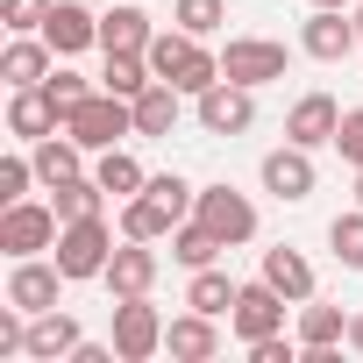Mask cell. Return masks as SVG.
Returning <instances> with one entry per match:
<instances>
[{
    "label": "cell",
    "mask_w": 363,
    "mask_h": 363,
    "mask_svg": "<svg viewBox=\"0 0 363 363\" xmlns=\"http://www.w3.org/2000/svg\"><path fill=\"white\" fill-rule=\"evenodd\" d=\"M150 72L157 79H171L178 93H186V100H200L214 79H221V50H207V36H186V29H157L150 36Z\"/></svg>",
    "instance_id": "1"
},
{
    "label": "cell",
    "mask_w": 363,
    "mask_h": 363,
    "mask_svg": "<svg viewBox=\"0 0 363 363\" xmlns=\"http://www.w3.org/2000/svg\"><path fill=\"white\" fill-rule=\"evenodd\" d=\"M65 135H72V143H86V150L100 157V150H114L121 135H135V100H121V93H107V86H100V93H86V100L65 114Z\"/></svg>",
    "instance_id": "2"
},
{
    "label": "cell",
    "mask_w": 363,
    "mask_h": 363,
    "mask_svg": "<svg viewBox=\"0 0 363 363\" xmlns=\"http://www.w3.org/2000/svg\"><path fill=\"white\" fill-rule=\"evenodd\" d=\"M57 207L43 200H15V207H0V250L8 257H50L57 250Z\"/></svg>",
    "instance_id": "3"
},
{
    "label": "cell",
    "mask_w": 363,
    "mask_h": 363,
    "mask_svg": "<svg viewBox=\"0 0 363 363\" xmlns=\"http://www.w3.org/2000/svg\"><path fill=\"white\" fill-rule=\"evenodd\" d=\"M50 257L65 264V278H72V285H79V278H100V271H107V257H114V228H107L100 214H93V221H65Z\"/></svg>",
    "instance_id": "4"
},
{
    "label": "cell",
    "mask_w": 363,
    "mask_h": 363,
    "mask_svg": "<svg viewBox=\"0 0 363 363\" xmlns=\"http://www.w3.org/2000/svg\"><path fill=\"white\" fill-rule=\"evenodd\" d=\"M285 43H271V36H228L221 43V79H235V86H271V79H285Z\"/></svg>",
    "instance_id": "5"
},
{
    "label": "cell",
    "mask_w": 363,
    "mask_h": 363,
    "mask_svg": "<svg viewBox=\"0 0 363 363\" xmlns=\"http://www.w3.org/2000/svg\"><path fill=\"white\" fill-rule=\"evenodd\" d=\"M200 128L207 135H250L257 128V86H235V79H214L200 100H193Z\"/></svg>",
    "instance_id": "6"
},
{
    "label": "cell",
    "mask_w": 363,
    "mask_h": 363,
    "mask_svg": "<svg viewBox=\"0 0 363 363\" xmlns=\"http://www.w3.org/2000/svg\"><path fill=\"white\" fill-rule=\"evenodd\" d=\"M164 313L150 306V292H135V299H114V349H121V363H150L157 349H164Z\"/></svg>",
    "instance_id": "7"
},
{
    "label": "cell",
    "mask_w": 363,
    "mask_h": 363,
    "mask_svg": "<svg viewBox=\"0 0 363 363\" xmlns=\"http://www.w3.org/2000/svg\"><path fill=\"white\" fill-rule=\"evenodd\" d=\"M285 292L278 285H264V278H250L242 292H235V313H228V328H235V342L250 349V342H264V335H285Z\"/></svg>",
    "instance_id": "8"
},
{
    "label": "cell",
    "mask_w": 363,
    "mask_h": 363,
    "mask_svg": "<svg viewBox=\"0 0 363 363\" xmlns=\"http://www.w3.org/2000/svg\"><path fill=\"white\" fill-rule=\"evenodd\" d=\"M264 193L271 200H285V207H299V200H313V186H320V171H313V150H299V143H278V150H264Z\"/></svg>",
    "instance_id": "9"
},
{
    "label": "cell",
    "mask_w": 363,
    "mask_h": 363,
    "mask_svg": "<svg viewBox=\"0 0 363 363\" xmlns=\"http://www.w3.org/2000/svg\"><path fill=\"white\" fill-rule=\"evenodd\" d=\"M228 250H242V242H257V207H250V193H235V186H200V207H193Z\"/></svg>",
    "instance_id": "10"
},
{
    "label": "cell",
    "mask_w": 363,
    "mask_h": 363,
    "mask_svg": "<svg viewBox=\"0 0 363 363\" xmlns=\"http://www.w3.org/2000/svg\"><path fill=\"white\" fill-rule=\"evenodd\" d=\"M356 43H363V36H356V15H349V8H313V15L299 22V50H306L313 65H342Z\"/></svg>",
    "instance_id": "11"
},
{
    "label": "cell",
    "mask_w": 363,
    "mask_h": 363,
    "mask_svg": "<svg viewBox=\"0 0 363 363\" xmlns=\"http://www.w3.org/2000/svg\"><path fill=\"white\" fill-rule=\"evenodd\" d=\"M65 285H72V278H65L57 257H15V271H8V299H15L22 313H50Z\"/></svg>",
    "instance_id": "12"
},
{
    "label": "cell",
    "mask_w": 363,
    "mask_h": 363,
    "mask_svg": "<svg viewBox=\"0 0 363 363\" xmlns=\"http://www.w3.org/2000/svg\"><path fill=\"white\" fill-rule=\"evenodd\" d=\"M57 57H79V50H93L100 43V15H93V0H50V15H43V29H36Z\"/></svg>",
    "instance_id": "13"
},
{
    "label": "cell",
    "mask_w": 363,
    "mask_h": 363,
    "mask_svg": "<svg viewBox=\"0 0 363 363\" xmlns=\"http://www.w3.org/2000/svg\"><path fill=\"white\" fill-rule=\"evenodd\" d=\"M157 271H164V257H157L150 242L121 235V242H114V257H107V271H100V285H107L114 299H135V292H150V285H157Z\"/></svg>",
    "instance_id": "14"
},
{
    "label": "cell",
    "mask_w": 363,
    "mask_h": 363,
    "mask_svg": "<svg viewBox=\"0 0 363 363\" xmlns=\"http://www.w3.org/2000/svg\"><path fill=\"white\" fill-rule=\"evenodd\" d=\"M57 128H65V114H57V100L43 86H8V135L15 143H43Z\"/></svg>",
    "instance_id": "15"
},
{
    "label": "cell",
    "mask_w": 363,
    "mask_h": 363,
    "mask_svg": "<svg viewBox=\"0 0 363 363\" xmlns=\"http://www.w3.org/2000/svg\"><path fill=\"white\" fill-rule=\"evenodd\" d=\"M335 128H342L335 93H299V100H292V114H285V143H299V150H328V143H335Z\"/></svg>",
    "instance_id": "16"
},
{
    "label": "cell",
    "mask_w": 363,
    "mask_h": 363,
    "mask_svg": "<svg viewBox=\"0 0 363 363\" xmlns=\"http://www.w3.org/2000/svg\"><path fill=\"white\" fill-rule=\"evenodd\" d=\"M86 342L79 313L50 306V313H29V363H72V349Z\"/></svg>",
    "instance_id": "17"
},
{
    "label": "cell",
    "mask_w": 363,
    "mask_h": 363,
    "mask_svg": "<svg viewBox=\"0 0 363 363\" xmlns=\"http://www.w3.org/2000/svg\"><path fill=\"white\" fill-rule=\"evenodd\" d=\"M164 349H171L178 363H214V356H221V320L200 313V306H186V313L164 328Z\"/></svg>",
    "instance_id": "18"
},
{
    "label": "cell",
    "mask_w": 363,
    "mask_h": 363,
    "mask_svg": "<svg viewBox=\"0 0 363 363\" xmlns=\"http://www.w3.org/2000/svg\"><path fill=\"white\" fill-rule=\"evenodd\" d=\"M150 36H157L150 8H128V0L100 8V50H150Z\"/></svg>",
    "instance_id": "19"
},
{
    "label": "cell",
    "mask_w": 363,
    "mask_h": 363,
    "mask_svg": "<svg viewBox=\"0 0 363 363\" xmlns=\"http://www.w3.org/2000/svg\"><path fill=\"white\" fill-rule=\"evenodd\" d=\"M50 72H57V50L43 36H15L8 50H0V79H8V86H43Z\"/></svg>",
    "instance_id": "20"
},
{
    "label": "cell",
    "mask_w": 363,
    "mask_h": 363,
    "mask_svg": "<svg viewBox=\"0 0 363 363\" xmlns=\"http://www.w3.org/2000/svg\"><path fill=\"white\" fill-rule=\"evenodd\" d=\"M178 107H186V93H178L171 79H150V86L135 93V135H150V143L171 135V128H178Z\"/></svg>",
    "instance_id": "21"
},
{
    "label": "cell",
    "mask_w": 363,
    "mask_h": 363,
    "mask_svg": "<svg viewBox=\"0 0 363 363\" xmlns=\"http://www.w3.org/2000/svg\"><path fill=\"white\" fill-rule=\"evenodd\" d=\"M257 278H264V285H278V292H285L292 306H306V299H313V264H306V257H299L292 242L264 250V271H257Z\"/></svg>",
    "instance_id": "22"
},
{
    "label": "cell",
    "mask_w": 363,
    "mask_h": 363,
    "mask_svg": "<svg viewBox=\"0 0 363 363\" xmlns=\"http://www.w3.org/2000/svg\"><path fill=\"white\" fill-rule=\"evenodd\" d=\"M29 157H36V178H43V186H65V178H79V171H86V157H93V150H86V143H72V135L57 128V135L29 143Z\"/></svg>",
    "instance_id": "23"
},
{
    "label": "cell",
    "mask_w": 363,
    "mask_h": 363,
    "mask_svg": "<svg viewBox=\"0 0 363 363\" xmlns=\"http://www.w3.org/2000/svg\"><path fill=\"white\" fill-rule=\"evenodd\" d=\"M171 228H178V214H171L157 193L121 200V235H135V242H171Z\"/></svg>",
    "instance_id": "24"
},
{
    "label": "cell",
    "mask_w": 363,
    "mask_h": 363,
    "mask_svg": "<svg viewBox=\"0 0 363 363\" xmlns=\"http://www.w3.org/2000/svg\"><path fill=\"white\" fill-rule=\"evenodd\" d=\"M93 178H100V186H107V200H135V193L150 186V171H143V164H135V157H128L121 143L93 157Z\"/></svg>",
    "instance_id": "25"
},
{
    "label": "cell",
    "mask_w": 363,
    "mask_h": 363,
    "mask_svg": "<svg viewBox=\"0 0 363 363\" xmlns=\"http://www.w3.org/2000/svg\"><path fill=\"white\" fill-rule=\"evenodd\" d=\"M221 250H228V242H221V235H214V228H207L200 214L171 228V257L186 264V271H207V264H221Z\"/></svg>",
    "instance_id": "26"
},
{
    "label": "cell",
    "mask_w": 363,
    "mask_h": 363,
    "mask_svg": "<svg viewBox=\"0 0 363 363\" xmlns=\"http://www.w3.org/2000/svg\"><path fill=\"white\" fill-rule=\"evenodd\" d=\"M50 207H57V221H93L107 207V186L93 171H79V178H65V186H50Z\"/></svg>",
    "instance_id": "27"
},
{
    "label": "cell",
    "mask_w": 363,
    "mask_h": 363,
    "mask_svg": "<svg viewBox=\"0 0 363 363\" xmlns=\"http://www.w3.org/2000/svg\"><path fill=\"white\" fill-rule=\"evenodd\" d=\"M235 278L221 271V264H207V271H193V285H186V306H200V313H214V320H228L235 313Z\"/></svg>",
    "instance_id": "28"
},
{
    "label": "cell",
    "mask_w": 363,
    "mask_h": 363,
    "mask_svg": "<svg viewBox=\"0 0 363 363\" xmlns=\"http://www.w3.org/2000/svg\"><path fill=\"white\" fill-rule=\"evenodd\" d=\"M342 342H349V313L306 299V306H299V349H342Z\"/></svg>",
    "instance_id": "29"
},
{
    "label": "cell",
    "mask_w": 363,
    "mask_h": 363,
    "mask_svg": "<svg viewBox=\"0 0 363 363\" xmlns=\"http://www.w3.org/2000/svg\"><path fill=\"white\" fill-rule=\"evenodd\" d=\"M150 79H157V72H150V50H107V72H100V86H107V93L135 100Z\"/></svg>",
    "instance_id": "30"
},
{
    "label": "cell",
    "mask_w": 363,
    "mask_h": 363,
    "mask_svg": "<svg viewBox=\"0 0 363 363\" xmlns=\"http://www.w3.org/2000/svg\"><path fill=\"white\" fill-rule=\"evenodd\" d=\"M328 250H335L342 271H363V207H349V214L328 221Z\"/></svg>",
    "instance_id": "31"
},
{
    "label": "cell",
    "mask_w": 363,
    "mask_h": 363,
    "mask_svg": "<svg viewBox=\"0 0 363 363\" xmlns=\"http://www.w3.org/2000/svg\"><path fill=\"white\" fill-rule=\"evenodd\" d=\"M29 186H43V178H36V157H29V143H22V150H8V157H0V207L29 200Z\"/></svg>",
    "instance_id": "32"
},
{
    "label": "cell",
    "mask_w": 363,
    "mask_h": 363,
    "mask_svg": "<svg viewBox=\"0 0 363 363\" xmlns=\"http://www.w3.org/2000/svg\"><path fill=\"white\" fill-rule=\"evenodd\" d=\"M171 22L186 29V36H214L228 22V0H171Z\"/></svg>",
    "instance_id": "33"
},
{
    "label": "cell",
    "mask_w": 363,
    "mask_h": 363,
    "mask_svg": "<svg viewBox=\"0 0 363 363\" xmlns=\"http://www.w3.org/2000/svg\"><path fill=\"white\" fill-rule=\"evenodd\" d=\"M143 193H157V200H164V207H171L178 221H193V207H200V186H186L178 171H157V178H150Z\"/></svg>",
    "instance_id": "34"
},
{
    "label": "cell",
    "mask_w": 363,
    "mask_h": 363,
    "mask_svg": "<svg viewBox=\"0 0 363 363\" xmlns=\"http://www.w3.org/2000/svg\"><path fill=\"white\" fill-rule=\"evenodd\" d=\"M43 93H50V100H57V114H72V107H79V100H86V93H100V86H93V79H86V72H72V65H65V57H57V72H50V79H43Z\"/></svg>",
    "instance_id": "35"
},
{
    "label": "cell",
    "mask_w": 363,
    "mask_h": 363,
    "mask_svg": "<svg viewBox=\"0 0 363 363\" xmlns=\"http://www.w3.org/2000/svg\"><path fill=\"white\" fill-rule=\"evenodd\" d=\"M50 15V0H0V22H8V36H36Z\"/></svg>",
    "instance_id": "36"
},
{
    "label": "cell",
    "mask_w": 363,
    "mask_h": 363,
    "mask_svg": "<svg viewBox=\"0 0 363 363\" xmlns=\"http://www.w3.org/2000/svg\"><path fill=\"white\" fill-rule=\"evenodd\" d=\"M335 150H342V164H363V107H342V128H335Z\"/></svg>",
    "instance_id": "37"
},
{
    "label": "cell",
    "mask_w": 363,
    "mask_h": 363,
    "mask_svg": "<svg viewBox=\"0 0 363 363\" xmlns=\"http://www.w3.org/2000/svg\"><path fill=\"white\" fill-rule=\"evenodd\" d=\"M250 363H299V342H285V335H264V342H250Z\"/></svg>",
    "instance_id": "38"
},
{
    "label": "cell",
    "mask_w": 363,
    "mask_h": 363,
    "mask_svg": "<svg viewBox=\"0 0 363 363\" xmlns=\"http://www.w3.org/2000/svg\"><path fill=\"white\" fill-rule=\"evenodd\" d=\"M349 349L363 356V313H349Z\"/></svg>",
    "instance_id": "39"
},
{
    "label": "cell",
    "mask_w": 363,
    "mask_h": 363,
    "mask_svg": "<svg viewBox=\"0 0 363 363\" xmlns=\"http://www.w3.org/2000/svg\"><path fill=\"white\" fill-rule=\"evenodd\" d=\"M313 8H356V0H313Z\"/></svg>",
    "instance_id": "40"
},
{
    "label": "cell",
    "mask_w": 363,
    "mask_h": 363,
    "mask_svg": "<svg viewBox=\"0 0 363 363\" xmlns=\"http://www.w3.org/2000/svg\"><path fill=\"white\" fill-rule=\"evenodd\" d=\"M356 207H363V164H356Z\"/></svg>",
    "instance_id": "41"
},
{
    "label": "cell",
    "mask_w": 363,
    "mask_h": 363,
    "mask_svg": "<svg viewBox=\"0 0 363 363\" xmlns=\"http://www.w3.org/2000/svg\"><path fill=\"white\" fill-rule=\"evenodd\" d=\"M349 15H356V36H363V0H356V8H349Z\"/></svg>",
    "instance_id": "42"
},
{
    "label": "cell",
    "mask_w": 363,
    "mask_h": 363,
    "mask_svg": "<svg viewBox=\"0 0 363 363\" xmlns=\"http://www.w3.org/2000/svg\"><path fill=\"white\" fill-rule=\"evenodd\" d=\"M100 8H107V0H100Z\"/></svg>",
    "instance_id": "43"
}]
</instances>
